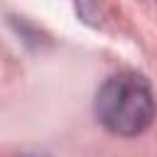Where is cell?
Listing matches in <instances>:
<instances>
[{"mask_svg":"<svg viewBox=\"0 0 157 157\" xmlns=\"http://www.w3.org/2000/svg\"><path fill=\"white\" fill-rule=\"evenodd\" d=\"M93 110L98 123L120 137L145 132L155 120V98L150 83L137 74H115L96 93Z\"/></svg>","mask_w":157,"mask_h":157,"instance_id":"6da1fadb","label":"cell"},{"mask_svg":"<svg viewBox=\"0 0 157 157\" xmlns=\"http://www.w3.org/2000/svg\"><path fill=\"white\" fill-rule=\"evenodd\" d=\"M17 157H47V155H17Z\"/></svg>","mask_w":157,"mask_h":157,"instance_id":"7a4b0ae2","label":"cell"}]
</instances>
